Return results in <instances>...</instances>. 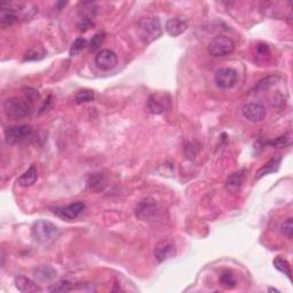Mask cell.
Wrapping results in <instances>:
<instances>
[{
  "label": "cell",
  "mask_w": 293,
  "mask_h": 293,
  "mask_svg": "<svg viewBox=\"0 0 293 293\" xmlns=\"http://www.w3.org/2000/svg\"><path fill=\"white\" fill-rule=\"evenodd\" d=\"M31 233H32L33 239L38 244L43 246H48L57 240L59 235H60V229L48 220L40 219L33 223Z\"/></svg>",
  "instance_id": "obj_1"
},
{
  "label": "cell",
  "mask_w": 293,
  "mask_h": 293,
  "mask_svg": "<svg viewBox=\"0 0 293 293\" xmlns=\"http://www.w3.org/2000/svg\"><path fill=\"white\" fill-rule=\"evenodd\" d=\"M162 26L158 17H144L138 23V33L144 44H150L162 36Z\"/></svg>",
  "instance_id": "obj_2"
},
{
  "label": "cell",
  "mask_w": 293,
  "mask_h": 293,
  "mask_svg": "<svg viewBox=\"0 0 293 293\" xmlns=\"http://www.w3.org/2000/svg\"><path fill=\"white\" fill-rule=\"evenodd\" d=\"M2 109L7 117L19 119V118L29 116L32 111V107L28 100L19 99V97H9V99L3 101Z\"/></svg>",
  "instance_id": "obj_3"
},
{
  "label": "cell",
  "mask_w": 293,
  "mask_h": 293,
  "mask_svg": "<svg viewBox=\"0 0 293 293\" xmlns=\"http://www.w3.org/2000/svg\"><path fill=\"white\" fill-rule=\"evenodd\" d=\"M235 50V44L228 37L218 36L214 37L208 45V53L215 58L227 57Z\"/></svg>",
  "instance_id": "obj_4"
},
{
  "label": "cell",
  "mask_w": 293,
  "mask_h": 293,
  "mask_svg": "<svg viewBox=\"0 0 293 293\" xmlns=\"http://www.w3.org/2000/svg\"><path fill=\"white\" fill-rule=\"evenodd\" d=\"M146 106L151 114L162 115L171 108V97L167 93H153L148 97Z\"/></svg>",
  "instance_id": "obj_5"
},
{
  "label": "cell",
  "mask_w": 293,
  "mask_h": 293,
  "mask_svg": "<svg viewBox=\"0 0 293 293\" xmlns=\"http://www.w3.org/2000/svg\"><path fill=\"white\" fill-rule=\"evenodd\" d=\"M214 82L220 89H230L238 82V73L233 68H221L215 72Z\"/></svg>",
  "instance_id": "obj_6"
},
{
  "label": "cell",
  "mask_w": 293,
  "mask_h": 293,
  "mask_svg": "<svg viewBox=\"0 0 293 293\" xmlns=\"http://www.w3.org/2000/svg\"><path fill=\"white\" fill-rule=\"evenodd\" d=\"M32 133V127L29 125H22V126L8 127L5 131V140L7 145H17L29 138Z\"/></svg>",
  "instance_id": "obj_7"
},
{
  "label": "cell",
  "mask_w": 293,
  "mask_h": 293,
  "mask_svg": "<svg viewBox=\"0 0 293 293\" xmlns=\"http://www.w3.org/2000/svg\"><path fill=\"white\" fill-rule=\"evenodd\" d=\"M155 258L158 263H164V261L172 259L176 256V245L173 240L171 239H163L157 243L155 247Z\"/></svg>",
  "instance_id": "obj_8"
},
{
  "label": "cell",
  "mask_w": 293,
  "mask_h": 293,
  "mask_svg": "<svg viewBox=\"0 0 293 293\" xmlns=\"http://www.w3.org/2000/svg\"><path fill=\"white\" fill-rule=\"evenodd\" d=\"M118 58L116 53L111 50H101L95 57V64L100 70L109 71L116 67Z\"/></svg>",
  "instance_id": "obj_9"
},
{
  "label": "cell",
  "mask_w": 293,
  "mask_h": 293,
  "mask_svg": "<svg viewBox=\"0 0 293 293\" xmlns=\"http://www.w3.org/2000/svg\"><path fill=\"white\" fill-rule=\"evenodd\" d=\"M243 116L251 123H260L266 118V109L260 103H247L242 108Z\"/></svg>",
  "instance_id": "obj_10"
},
{
  "label": "cell",
  "mask_w": 293,
  "mask_h": 293,
  "mask_svg": "<svg viewBox=\"0 0 293 293\" xmlns=\"http://www.w3.org/2000/svg\"><path fill=\"white\" fill-rule=\"evenodd\" d=\"M157 211H158V206H157L156 202L151 200V198H146V200L141 201L138 204L135 213H137V217L139 219L149 220L155 217Z\"/></svg>",
  "instance_id": "obj_11"
},
{
  "label": "cell",
  "mask_w": 293,
  "mask_h": 293,
  "mask_svg": "<svg viewBox=\"0 0 293 293\" xmlns=\"http://www.w3.org/2000/svg\"><path fill=\"white\" fill-rule=\"evenodd\" d=\"M84 208H85V204L83 202H76V203L69 204L64 207L57 208V210H54V213L62 219L70 221V220L78 218L79 214L84 211Z\"/></svg>",
  "instance_id": "obj_12"
},
{
  "label": "cell",
  "mask_w": 293,
  "mask_h": 293,
  "mask_svg": "<svg viewBox=\"0 0 293 293\" xmlns=\"http://www.w3.org/2000/svg\"><path fill=\"white\" fill-rule=\"evenodd\" d=\"M187 29L188 23L184 20L179 19V17H172V19L167 20L165 24L166 32L169 33L171 37L180 36V34H182Z\"/></svg>",
  "instance_id": "obj_13"
},
{
  "label": "cell",
  "mask_w": 293,
  "mask_h": 293,
  "mask_svg": "<svg viewBox=\"0 0 293 293\" xmlns=\"http://www.w3.org/2000/svg\"><path fill=\"white\" fill-rule=\"evenodd\" d=\"M244 180H245V171L244 170L233 173L226 181V190L233 194L237 193L240 189V187L243 186Z\"/></svg>",
  "instance_id": "obj_14"
},
{
  "label": "cell",
  "mask_w": 293,
  "mask_h": 293,
  "mask_svg": "<svg viewBox=\"0 0 293 293\" xmlns=\"http://www.w3.org/2000/svg\"><path fill=\"white\" fill-rule=\"evenodd\" d=\"M15 287L17 290L23 293H33L40 291V288L33 281H31L30 278L26 276H22V275L15 277Z\"/></svg>",
  "instance_id": "obj_15"
},
{
  "label": "cell",
  "mask_w": 293,
  "mask_h": 293,
  "mask_svg": "<svg viewBox=\"0 0 293 293\" xmlns=\"http://www.w3.org/2000/svg\"><path fill=\"white\" fill-rule=\"evenodd\" d=\"M37 177H38V170H37V166L33 164V165H31L29 169H28L26 172H24L22 176L17 179V183H19L21 187H24V188L31 187L36 183Z\"/></svg>",
  "instance_id": "obj_16"
},
{
  "label": "cell",
  "mask_w": 293,
  "mask_h": 293,
  "mask_svg": "<svg viewBox=\"0 0 293 293\" xmlns=\"http://www.w3.org/2000/svg\"><path fill=\"white\" fill-rule=\"evenodd\" d=\"M281 163H282V157H275V158L270 159L269 162H268L267 164H264V165L261 167L259 171H258L256 179L259 180V179H261V177H264V176H268V174L276 172V171H278V169H280Z\"/></svg>",
  "instance_id": "obj_17"
},
{
  "label": "cell",
  "mask_w": 293,
  "mask_h": 293,
  "mask_svg": "<svg viewBox=\"0 0 293 293\" xmlns=\"http://www.w3.org/2000/svg\"><path fill=\"white\" fill-rule=\"evenodd\" d=\"M97 6L95 2H82L79 5V14L82 20H90L96 15Z\"/></svg>",
  "instance_id": "obj_18"
},
{
  "label": "cell",
  "mask_w": 293,
  "mask_h": 293,
  "mask_svg": "<svg viewBox=\"0 0 293 293\" xmlns=\"http://www.w3.org/2000/svg\"><path fill=\"white\" fill-rule=\"evenodd\" d=\"M219 283L223 289L226 290H230V289H234L236 287V278L234 276V274L230 270H225L222 271L221 275H220Z\"/></svg>",
  "instance_id": "obj_19"
},
{
  "label": "cell",
  "mask_w": 293,
  "mask_h": 293,
  "mask_svg": "<svg viewBox=\"0 0 293 293\" xmlns=\"http://www.w3.org/2000/svg\"><path fill=\"white\" fill-rule=\"evenodd\" d=\"M57 275V271H55L53 268L48 266H41L37 269H34V276L39 278L41 281H51L53 280Z\"/></svg>",
  "instance_id": "obj_20"
},
{
  "label": "cell",
  "mask_w": 293,
  "mask_h": 293,
  "mask_svg": "<svg viewBox=\"0 0 293 293\" xmlns=\"http://www.w3.org/2000/svg\"><path fill=\"white\" fill-rule=\"evenodd\" d=\"M292 144V134L291 133H285L277 139H275L273 141L268 142V145L273 146V148L276 149H282L287 148V146H290Z\"/></svg>",
  "instance_id": "obj_21"
},
{
  "label": "cell",
  "mask_w": 293,
  "mask_h": 293,
  "mask_svg": "<svg viewBox=\"0 0 293 293\" xmlns=\"http://www.w3.org/2000/svg\"><path fill=\"white\" fill-rule=\"evenodd\" d=\"M273 264L278 271H281L282 274H284L288 278H291V274H292L291 267H290V264H289L287 260L281 257H276L273 261Z\"/></svg>",
  "instance_id": "obj_22"
},
{
  "label": "cell",
  "mask_w": 293,
  "mask_h": 293,
  "mask_svg": "<svg viewBox=\"0 0 293 293\" xmlns=\"http://www.w3.org/2000/svg\"><path fill=\"white\" fill-rule=\"evenodd\" d=\"M94 96H95V94H94L93 90L82 89L76 94L75 97H73V101H75L77 104H83V103H87V102H90V101H93Z\"/></svg>",
  "instance_id": "obj_23"
},
{
  "label": "cell",
  "mask_w": 293,
  "mask_h": 293,
  "mask_svg": "<svg viewBox=\"0 0 293 293\" xmlns=\"http://www.w3.org/2000/svg\"><path fill=\"white\" fill-rule=\"evenodd\" d=\"M87 46L86 39H83V38H77V39L72 43V46L70 48V55L71 57H75L78 53H80L84 48Z\"/></svg>",
  "instance_id": "obj_24"
},
{
  "label": "cell",
  "mask_w": 293,
  "mask_h": 293,
  "mask_svg": "<svg viewBox=\"0 0 293 293\" xmlns=\"http://www.w3.org/2000/svg\"><path fill=\"white\" fill-rule=\"evenodd\" d=\"M281 232L284 236H287L289 239L292 238L293 236V219L289 218L288 220L281 225Z\"/></svg>",
  "instance_id": "obj_25"
},
{
  "label": "cell",
  "mask_w": 293,
  "mask_h": 293,
  "mask_svg": "<svg viewBox=\"0 0 293 293\" xmlns=\"http://www.w3.org/2000/svg\"><path fill=\"white\" fill-rule=\"evenodd\" d=\"M72 289V285L67 281H61L59 283L54 284L53 287L48 288V291L51 292H68Z\"/></svg>",
  "instance_id": "obj_26"
},
{
  "label": "cell",
  "mask_w": 293,
  "mask_h": 293,
  "mask_svg": "<svg viewBox=\"0 0 293 293\" xmlns=\"http://www.w3.org/2000/svg\"><path fill=\"white\" fill-rule=\"evenodd\" d=\"M104 40V33H97L94 36L92 39L89 41V50L90 51H95L99 48L101 45H102Z\"/></svg>",
  "instance_id": "obj_27"
},
{
  "label": "cell",
  "mask_w": 293,
  "mask_h": 293,
  "mask_svg": "<svg viewBox=\"0 0 293 293\" xmlns=\"http://www.w3.org/2000/svg\"><path fill=\"white\" fill-rule=\"evenodd\" d=\"M45 55L44 52H40L38 50H31L28 52L26 54V58H24V60L26 61H32V60H39Z\"/></svg>",
  "instance_id": "obj_28"
},
{
  "label": "cell",
  "mask_w": 293,
  "mask_h": 293,
  "mask_svg": "<svg viewBox=\"0 0 293 293\" xmlns=\"http://www.w3.org/2000/svg\"><path fill=\"white\" fill-rule=\"evenodd\" d=\"M94 27V23L90 20H80V22L77 24V29L80 32H86L89 29H92Z\"/></svg>",
  "instance_id": "obj_29"
},
{
  "label": "cell",
  "mask_w": 293,
  "mask_h": 293,
  "mask_svg": "<svg viewBox=\"0 0 293 293\" xmlns=\"http://www.w3.org/2000/svg\"><path fill=\"white\" fill-rule=\"evenodd\" d=\"M24 95H26V100L28 101H36L39 99V93H38V90L30 88V87L24 89Z\"/></svg>",
  "instance_id": "obj_30"
},
{
  "label": "cell",
  "mask_w": 293,
  "mask_h": 293,
  "mask_svg": "<svg viewBox=\"0 0 293 293\" xmlns=\"http://www.w3.org/2000/svg\"><path fill=\"white\" fill-rule=\"evenodd\" d=\"M48 104H51V96L48 97V100L46 101V102H44V106L40 109V114H43V113H45V111L48 110Z\"/></svg>",
  "instance_id": "obj_31"
},
{
  "label": "cell",
  "mask_w": 293,
  "mask_h": 293,
  "mask_svg": "<svg viewBox=\"0 0 293 293\" xmlns=\"http://www.w3.org/2000/svg\"><path fill=\"white\" fill-rule=\"evenodd\" d=\"M268 291H270V292H280L278 290H276V289H271V288L268 289Z\"/></svg>",
  "instance_id": "obj_32"
}]
</instances>
